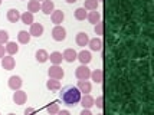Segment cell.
I'll return each mask as SVG.
<instances>
[{
    "label": "cell",
    "instance_id": "cell-42",
    "mask_svg": "<svg viewBox=\"0 0 154 115\" xmlns=\"http://www.w3.org/2000/svg\"><path fill=\"white\" fill-rule=\"evenodd\" d=\"M38 2H42V0H38Z\"/></svg>",
    "mask_w": 154,
    "mask_h": 115
},
{
    "label": "cell",
    "instance_id": "cell-26",
    "mask_svg": "<svg viewBox=\"0 0 154 115\" xmlns=\"http://www.w3.org/2000/svg\"><path fill=\"white\" fill-rule=\"evenodd\" d=\"M20 20L23 22L25 25H32V23H33V13L25 12L23 14H20Z\"/></svg>",
    "mask_w": 154,
    "mask_h": 115
},
{
    "label": "cell",
    "instance_id": "cell-31",
    "mask_svg": "<svg viewBox=\"0 0 154 115\" xmlns=\"http://www.w3.org/2000/svg\"><path fill=\"white\" fill-rule=\"evenodd\" d=\"M95 33L98 35V36H101V35L104 33V23L102 22H98L95 25Z\"/></svg>",
    "mask_w": 154,
    "mask_h": 115
},
{
    "label": "cell",
    "instance_id": "cell-36",
    "mask_svg": "<svg viewBox=\"0 0 154 115\" xmlns=\"http://www.w3.org/2000/svg\"><path fill=\"white\" fill-rule=\"evenodd\" d=\"M56 115H71V112H69V111H66V109H63V111H59Z\"/></svg>",
    "mask_w": 154,
    "mask_h": 115
},
{
    "label": "cell",
    "instance_id": "cell-5",
    "mask_svg": "<svg viewBox=\"0 0 154 115\" xmlns=\"http://www.w3.org/2000/svg\"><path fill=\"white\" fill-rule=\"evenodd\" d=\"M26 99H27V95H26L25 91H22V89L14 91V94H13V102L14 104L23 105V104H26Z\"/></svg>",
    "mask_w": 154,
    "mask_h": 115
},
{
    "label": "cell",
    "instance_id": "cell-33",
    "mask_svg": "<svg viewBox=\"0 0 154 115\" xmlns=\"http://www.w3.org/2000/svg\"><path fill=\"white\" fill-rule=\"evenodd\" d=\"M25 115H36V109L33 107H27L25 109Z\"/></svg>",
    "mask_w": 154,
    "mask_h": 115
},
{
    "label": "cell",
    "instance_id": "cell-25",
    "mask_svg": "<svg viewBox=\"0 0 154 115\" xmlns=\"http://www.w3.org/2000/svg\"><path fill=\"white\" fill-rule=\"evenodd\" d=\"M102 78H104V74L101 69H95L94 72H91V79L95 82V83H101L102 82Z\"/></svg>",
    "mask_w": 154,
    "mask_h": 115
},
{
    "label": "cell",
    "instance_id": "cell-37",
    "mask_svg": "<svg viewBox=\"0 0 154 115\" xmlns=\"http://www.w3.org/2000/svg\"><path fill=\"white\" fill-rule=\"evenodd\" d=\"M76 0H66V3H69V5H72V3H75Z\"/></svg>",
    "mask_w": 154,
    "mask_h": 115
},
{
    "label": "cell",
    "instance_id": "cell-19",
    "mask_svg": "<svg viewBox=\"0 0 154 115\" xmlns=\"http://www.w3.org/2000/svg\"><path fill=\"white\" fill-rule=\"evenodd\" d=\"M35 56H36V61L39 62V63H45V62L49 59V53H48L45 49H39Z\"/></svg>",
    "mask_w": 154,
    "mask_h": 115
},
{
    "label": "cell",
    "instance_id": "cell-9",
    "mask_svg": "<svg viewBox=\"0 0 154 115\" xmlns=\"http://www.w3.org/2000/svg\"><path fill=\"white\" fill-rule=\"evenodd\" d=\"M29 35H30V36H35V38H40V36L43 35V26H42L40 23H32V25H30Z\"/></svg>",
    "mask_w": 154,
    "mask_h": 115
},
{
    "label": "cell",
    "instance_id": "cell-1",
    "mask_svg": "<svg viewBox=\"0 0 154 115\" xmlns=\"http://www.w3.org/2000/svg\"><path fill=\"white\" fill-rule=\"evenodd\" d=\"M81 96H82V94L79 92V89L76 86H74V85H68L65 88H62V91L59 94L60 101L63 102L65 105H68V107L78 105L81 101Z\"/></svg>",
    "mask_w": 154,
    "mask_h": 115
},
{
    "label": "cell",
    "instance_id": "cell-11",
    "mask_svg": "<svg viewBox=\"0 0 154 115\" xmlns=\"http://www.w3.org/2000/svg\"><path fill=\"white\" fill-rule=\"evenodd\" d=\"M9 88L13 89V91L20 89L22 88V78H20V76H16V75L10 76V78H9Z\"/></svg>",
    "mask_w": 154,
    "mask_h": 115
},
{
    "label": "cell",
    "instance_id": "cell-10",
    "mask_svg": "<svg viewBox=\"0 0 154 115\" xmlns=\"http://www.w3.org/2000/svg\"><path fill=\"white\" fill-rule=\"evenodd\" d=\"M81 105L85 109H91L94 107V98L89 94H84V96H81Z\"/></svg>",
    "mask_w": 154,
    "mask_h": 115
},
{
    "label": "cell",
    "instance_id": "cell-34",
    "mask_svg": "<svg viewBox=\"0 0 154 115\" xmlns=\"http://www.w3.org/2000/svg\"><path fill=\"white\" fill-rule=\"evenodd\" d=\"M79 115H92V112H91V111H89V109H82V111H81V114Z\"/></svg>",
    "mask_w": 154,
    "mask_h": 115
},
{
    "label": "cell",
    "instance_id": "cell-41",
    "mask_svg": "<svg viewBox=\"0 0 154 115\" xmlns=\"http://www.w3.org/2000/svg\"><path fill=\"white\" fill-rule=\"evenodd\" d=\"M0 5H2V0H0Z\"/></svg>",
    "mask_w": 154,
    "mask_h": 115
},
{
    "label": "cell",
    "instance_id": "cell-18",
    "mask_svg": "<svg viewBox=\"0 0 154 115\" xmlns=\"http://www.w3.org/2000/svg\"><path fill=\"white\" fill-rule=\"evenodd\" d=\"M30 35H29V32H26V30H20L19 33H17V41H19V43H22V45H26V43H29L30 42Z\"/></svg>",
    "mask_w": 154,
    "mask_h": 115
},
{
    "label": "cell",
    "instance_id": "cell-32",
    "mask_svg": "<svg viewBox=\"0 0 154 115\" xmlns=\"http://www.w3.org/2000/svg\"><path fill=\"white\" fill-rule=\"evenodd\" d=\"M94 105H97L100 109H102V107H104V98H102V96H98L97 99H94Z\"/></svg>",
    "mask_w": 154,
    "mask_h": 115
},
{
    "label": "cell",
    "instance_id": "cell-28",
    "mask_svg": "<svg viewBox=\"0 0 154 115\" xmlns=\"http://www.w3.org/2000/svg\"><path fill=\"white\" fill-rule=\"evenodd\" d=\"M46 111H48V114L49 115H56L58 112L60 111L59 108V104H56V102H52V104H49L46 107Z\"/></svg>",
    "mask_w": 154,
    "mask_h": 115
},
{
    "label": "cell",
    "instance_id": "cell-2",
    "mask_svg": "<svg viewBox=\"0 0 154 115\" xmlns=\"http://www.w3.org/2000/svg\"><path fill=\"white\" fill-rule=\"evenodd\" d=\"M75 76L79 79V81H88L91 78V71L87 65H81L75 69Z\"/></svg>",
    "mask_w": 154,
    "mask_h": 115
},
{
    "label": "cell",
    "instance_id": "cell-35",
    "mask_svg": "<svg viewBox=\"0 0 154 115\" xmlns=\"http://www.w3.org/2000/svg\"><path fill=\"white\" fill-rule=\"evenodd\" d=\"M5 52H6V49H5V46L3 45H0V59L5 56Z\"/></svg>",
    "mask_w": 154,
    "mask_h": 115
},
{
    "label": "cell",
    "instance_id": "cell-21",
    "mask_svg": "<svg viewBox=\"0 0 154 115\" xmlns=\"http://www.w3.org/2000/svg\"><path fill=\"white\" fill-rule=\"evenodd\" d=\"M27 10H29L30 13H38L40 10V2H38V0H30V2L27 3Z\"/></svg>",
    "mask_w": 154,
    "mask_h": 115
},
{
    "label": "cell",
    "instance_id": "cell-29",
    "mask_svg": "<svg viewBox=\"0 0 154 115\" xmlns=\"http://www.w3.org/2000/svg\"><path fill=\"white\" fill-rule=\"evenodd\" d=\"M97 7H98V0H85V3H84V9L85 10H97Z\"/></svg>",
    "mask_w": 154,
    "mask_h": 115
},
{
    "label": "cell",
    "instance_id": "cell-4",
    "mask_svg": "<svg viewBox=\"0 0 154 115\" xmlns=\"http://www.w3.org/2000/svg\"><path fill=\"white\" fill-rule=\"evenodd\" d=\"M52 38H54L56 42L65 41V38H66V30H65V27H62L60 25L55 26L54 29H52Z\"/></svg>",
    "mask_w": 154,
    "mask_h": 115
},
{
    "label": "cell",
    "instance_id": "cell-39",
    "mask_svg": "<svg viewBox=\"0 0 154 115\" xmlns=\"http://www.w3.org/2000/svg\"><path fill=\"white\" fill-rule=\"evenodd\" d=\"M97 115H104V114H101V112H100V114H97Z\"/></svg>",
    "mask_w": 154,
    "mask_h": 115
},
{
    "label": "cell",
    "instance_id": "cell-38",
    "mask_svg": "<svg viewBox=\"0 0 154 115\" xmlns=\"http://www.w3.org/2000/svg\"><path fill=\"white\" fill-rule=\"evenodd\" d=\"M7 115H16V114H7Z\"/></svg>",
    "mask_w": 154,
    "mask_h": 115
},
{
    "label": "cell",
    "instance_id": "cell-24",
    "mask_svg": "<svg viewBox=\"0 0 154 115\" xmlns=\"http://www.w3.org/2000/svg\"><path fill=\"white\" fill-rule=\"evenodd\" d=\"M49 59H51V62H52L54 65H60L62 61H63L62 53H59V52H52V53L49 55Z\"/></svg>",
    "mask_w": 154,
    "mask_h": 115
},
{
    "label": "cell",
    "instance_id": "cell-7",
    "mask_svg": "<svg viewBox=\"0 0 154 115\" xmlns=\"http://www.w3.org/2000/svg\"><path fill=\"white\" fill-rule=\"evenodd\" d=\"M76 59H78L82 65H88L89 62L92 61V56H91V52H89V50H81L79 53L76 55Z\"/></svg>",
    "mask_w": 154,
    "mask_h": 115
},
{
    "label": "cell",
    "instance_id": "cell-22",
    "mask_svg": "<svg viewBox=\"0 0 154 115\" xmlns=\"http://www.w3.org/2000/svg\"><path fill=\"white\" fill-rule=\"evenodd\" d=\"M87 19L91 22V23L97 25L98 22H101V13L100 12H97V10H92V12H89V13H88Z\"/></svg>",
    "mask_w": 154,
    "mask_h": 115
},
{
    "label": "cell",
    "instance_id": "cell-14",
    "mask_svg": "<svg viewBox=\"0 0 154 115\" xmlns=\"http://www.w3.org/2000/svg\"><path fill=\"white\" fill-rule=\"evenodd\" d=\"M88 46L91 50H94V52H100L101 49H102V41H101V38H95V39H89L88 42Z\"/></svg>",
    "mask_w": 154,
    "mask_h": 115
},
{
    "label": "cell",
    "instance_id": "cell-3",
    "mask_svg": "<svg viewBox=\"0 0 154 115\" xmlns=\"http://www.w3.org/2000/svg\"><path fill=\"white\" fill-rule=\"evenodd\" d=\"M48 74H49V78L51 79H62L63 78V75H65V72H63V69L60 68L59 65H52L51 68H49V71H48Z\"/></svg>",
    "mask_w": 154,
    "mask_h": 115
},
{
    "label": "cell",
    "instance_id": "cell-13",
    "mask_svg": "<svg viewBox=\"0 0 154 115\" xmlns=\"http://www.w3.org/2000/svg\"><path fill=\"white\" fill-rule=\"evenodd\" d=\"M76 88L79 89L81 94H89L91 89H92V85H91V82L89 81H78Z\"/></svg>",
    "mask_w": 154,
    "mask_h": 115
},
{
    "label": "cell",
    "instance_id": "cell-27",
    "mask_svg": "<svg viewBox=\"0 0 154 115\" xmlns=\"http://www.w3.org/2000/svg\"><path fill=\"white\" fill-rule=\"evenodd\" d=\"M74 14H75V19H76V20H85V19H87V16H88L87 10H85L84 7H79V9H76Z\"/></svg>",
    "mask_w": 154,
    "mask_h": 115
},
{
    "label": "cell",
    "instance_id": "cell-12",
    "mask_svg": "<svg viewBox=\"0 0 154 115\" xmlns=\"http://www.w3.org/2000/svg\"><path fill=\"white\" fill-rule=\"evenodd\" d=\"M40 10L45 14H51L55 10V5L52 0H43V3L40 5Z\"/></svg>",
    "mask_w": 154,
    "mask_h": 115
},
{
    "label": "cell",
    "instance_id": "cell-23",
    "mask_svg": "<svg viewBox=\"0 0 154 115\" xmlns=\"http://www.w3.org/2000/svg\"><path fill=\"white\" fill-rule=\"evenodd\" d=\"M46 88L49 91H59L60 89V82L58 79H51L49 78V81L46 82Z\"/></svg>",
    "mask_w": 154,
    "mask_h": 115
},
{
    "label": "cell",
    "instance_id": "cell-16",
    "mask_svg": "<svg viewBox=\"0 0 154 115\" xmlns=\"http://www.w3.org/2000/svg\"><path fill=\"white\" fill-rule=\"evenodd\" d=\"M75 41H76V45H78V46H88L89 38H88V35L85 33V32H79V33L76 35Z\"/></svg>",
    "mask_w": 154,
    "mask_h": 115
},
{
    "label": "cell",
    "instance_id": "cell-15",
    "mask_svg": "<svg viewBox=\"0 0 154 115\" xmlns=\"http://www.w3.org/2000/svg\"><path fill=\"white\" fill-rule=\"evenodd\" d=\"M76 52H75L74 49H71V47H68V49H65L63 50V53H62V58H63V61L66 62H74L76 61Z\"/></svg>",
    "mask_w": 154,
    "mask_h": 115
},
{
    "label": "cell",
    "instance_id": "cell-30",
    "mask_svg": "<svg viewBox=\"0 0 154 115\" xmlns=\"http://www.w3.org/2000/svg\"><path fill=\"white\" fill-rule=\"evenodd\" d=\"M7 42H9V33L6 30H0V45L7 43Z\"/></svg>",
    "mask_w": 154,
    "mask_h": 115
},
{
    "label": "cell",
    "instance_id": "cell-6",
    "mask_svg": "<svg viewBox=\"0 0 154 115\" xmlns=\"http://www.w3.org/2000/svg\"><path fill=\"white\" fill-rule=\"evenodd\" d=\"M14 65H16V61H14V58H12L10 55H6V56L2 58V68L3 69L12 71V69L14 68Z\"/></svg>",
    "mask_w": 154,
    "mask_h": 115
},
{
    "label": "cell",
    "instance_id": "cell-17",
    "mask_svg": "<svg viewBox=\"0 0 154 115\" xmlns=\"http://www.w3.org/2000/svg\"><path fill=\"white\" fill-rule=\"evenodd\" d=\"M7 20L12 22V23H16V22L20 20V12L19 10H16V9H10L9 12H7Z\"/></svg>",
    "mask_w": 154,
    "mask_h": 115
},
{
    "label": "cell",
    "instance_id": "cell-40",
    "mask_svg": "<svg viewBox=\"0 0 154 115\" xmlns=\"http://www.w3.org/2000/svg\"><path fill=\"white\" fill-rule=\"evenodd\" d=\"M100 2H102V0H98V3H100Z\"/></svg>",
    "mask_w": 154,
    "mask_h": 115
},
{
    "label": "cell",
    "instance_id": "cell-8",
    "mask_svg": "<svg viewBox=\"0 0 154 115\" xmlns=\"http://www.w3.org/2000/svg\"><path fill=\"white\" fill-rule=\"evenodd\" d=\"M63 19H65V13H63L62 10H54V12L51 13V20H52V23H55L56 26L60 25V23L63 22Z\"/></svg>",
    "mask_w": 154,
    "mask_h": 115
},
{
    "label": "cell",
    "instance_id": "cell-20",
    "mask_svg": "<svg viewBox=\"0 0 154 115\" xmlns=\"http://www.w3.org/2000/svg\"><path fill=\"white\" fill-rule=\"evenodd\" d=\"M5 49H6L7 55H10V56L19 52V46H17V43H16V42H7Z\"/></svg>",
    "mask_w": 154,
    "mask_h": 115
}]
</instances>
